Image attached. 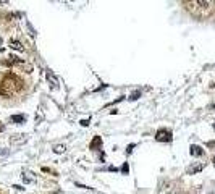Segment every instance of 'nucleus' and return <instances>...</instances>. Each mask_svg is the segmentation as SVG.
<instances>
[{
	"label": "nucleus",
	"mask_w": 215,
	"mask_h": 194,
	"mask_svg": "<svg viewBox=\"0 0 215 194\" xmlns=\"http://www.w3.org/2000/svg\"><path fill=\"white\" fill-rule=\"evenodd\" d=\"M21 89H23V81L13 73H7L3 81L0 83V95L2 97H12Z\"/></svg>",
	"instance_id": "obj_1"
},
{
	"label": "nucleus",
	"mask_w": 215,
	"mask_h": 194,
	"mask_svg": "<svg viewBox=\"0 0 215 194\" xmlns=\"http://www.w3.org/2000/svg\"><path fill=\"white\" fill-rule=\"evenodd\" d=\"M155 141L158 142H170L172 141V131L168 130H158L155 133Z\"/></svg>",
	"instance_id": "obj_2"
},
{
	"label": "nucleus",
	"mask_w": 215,
	"mask_h": 194,
	"mask_svg": "<svg viewBox=\"0 0 215 194\" xmlns=\"http://www.w3.org/2000/svg\"><path fill=\"white\" fill-rule=\"evenodd\" d=\"M28 139H29V136H28L26 133H20V134L12 136V138H10V144H12V146H21V144H24Z\"/></svg>",
	"instance_id": "obj_3"
},
{
	"label": "nucleus",
	"mask_w": 215,
	"mask_h": 194,
	"mask_svg": "<svg viewBox=\"0 0 215 194\" xmlns=\"http://www.w3.org/2000/svg\"><path fill=\"white\" fill-rule=\"evenodd\" d=\"M8 47H10L12 50H16V52H23V50H24L23 45H21V42L16 41V39H10V41H8Z\"/></svg>",
	"instance_id": "obj_4"
},
{
	"label": "nucleus",
	"mask_w": 215,
	"mask_h": 194,
	"mask_svg": "<svg viewBox=\"0 0 215 194\" xmlns=\"http://www.w3.org/2000/svg\"><path fill=\"white\" fill-rule=\"evenodd\" d=\"M189 154L192 155V157H201V155L204 154V151H202V147H201V146H196V144H192L191 147H189Z\"/></svg>",
	"instance_id": "obj_5"
},
{
	"label": "nucleus",
	"mask_w": 215,
	"mask_h": 194,
	"mask_svg": "<svg viewBox=\"0 0 215 194\" xmlns=\"http://www.w3.org/2000/svg\"><path fill=\"white\" fill-rule=\"evenodd\" d=\"M97 147L102 149V138L100 136H96V138L92 139V142L89 144V149H92V151H97Z\"/></svg>",
	"instance_id": "obj_6"
},
{
	"label": "nucleus",
	"mask_w": 215,
	"mask_h": 194,
	"mask_svg": "<svg viewBox=\"0 0 215 194\" xmlns=\"http://www.w3.org/2000/svg\"><path fill=\"white\" fill-rule=\"evenodd\" d=\"M21 178H23V183H24V184H28V183H32V181L36 180L34 173H31V171H23Z\"/></svg>",
	"instance_id": "obj_7"
},
{
	"label": "nucleus",
	"mask_w": 215,
	"mask_h": 194,
	"mask_svg": "<svg viewBox=\"0 0 215 194\" xmlns=\"http://www.w3.org/2000/svg\"><path fill=\"white\" fill-rule=\"evenodd\" d=\"M10 121L12 123H16V125H23L26 121V116L24 115H12L10 116Z\"/></svg>",
	"instance_id": "obj_8"
},
{
	"label": "nucleus",
	"mask_w": 215,
	"mask_h": 194,
	"mask_svg": "<svg viewBox=\"0 0 215 194\" xmlns=\"http://www.w3.org/2000/svg\"><path fill=\"white\" fill-rule=\"evenodd\" d=\"M201 170H202V165H196V167L188 168V175H194V173H198V171H201Z\"/></svg>",
	"instance_id": "obj_9"
},
{
	"label": "nucleus",
	"mask_w": 215,
	"mask_h": 194,
	"mask_svg": "<svg viewBox=\"0 0 215 194\" xmlns=\"http://www.w3.org/2000/svg\"><path fill=\"white\" fill-rule=\"evenodd\" d=\"M65 149H67V147H65L63 144H58V146H55V147H53V152H55V154H63Z\"/></svg>",
	"instance_id": "obj_10"
},
{
	"label": "nucleus",
	"mask_w": 215,
	"mask_h": 194,
	"mask_svg": "<svg viewBox=\"0 0 215 194\" xmlns=\"http://www.w3.org/2000/svg\"><path fill=\"white\" fill-rule=\"evenodd\" d=\"M139 97H141V91H136V92H133L131 95H129L128 99H129V100H138Z\"/></svg>",
	"instance_id": "obj_11"
},
{
	"label": "nucleus",
	"mask_w": 215,
	"mask_h": 194,
	"mask_svg": "<svg viewBox=\"0 0 215 194\" xmlns=\"http://www.w3.org/2000/svg\"><path fill=\"white\" fill-rule=\"evenodd\" d=\"M128 171H129L128 163H123V167H121V173H123V175H128Z\"/></svg>",
	"instance_id": "obj_12"
},
{
	"label": "nucleus",
	"mask_w": 215,
	"mask_h": 194,
	"mask_svg": "<svg viewBox=\"0 0 215 194\" xmlns=\"http://www.w3.org/2000/svg\"><path fill=\"white\" fill-rule=\"evenodd\" d=\"M134 146H136V144H129L128 147H126V154H131V152H133V149H134Z\"/></svg>",
	"instance_id": "obj_13"
},
{
	"label": "nucleus",
	"mask_w": 215,
	"mask_h": 194,
	"mask_svg": "<svg viewBox=\"0 0 215 194\" xmlns=\"http://www.w3.org/2000/svg\"><path fill=\"white\" fill-rule=\"evenodd\" d=\"M79 123H81V126H89V123H91V120H88V118H84V120H81Z\"/></svg>",
	"instance_id": "obj_14"
},
{
	"label": "nucleus",
	"mask_w": 215,
	"mask_h": 194,
	"mask_svg": "<svg viewBox=\"0 0 215 194\" xmlns=\"http://www.w3.org/2000/svg\"><path fill=\"white\" fill-rule=\"evenodd\" d=\"M3 131H5V125L0 123V133H3Z\"/></svg>",
	"instance_id": "obj_15"
},
{
	"label": "nucleus",
	"mask_w": 215,
	"mask_h": 194,
	"mask_svg": "<svg viewBox=\"0 0 215 194\" xmlns=\"http://www.w3.org/2000/svg\"><path fill=\"white\" fill-rule=\"evenodd\" d=\"M13 188H16V189H20V191H23L24 188H21V186H18V184H13Z\"/></svg>",
	"instance_id": "obj_16"
},
{
	"label": "nucleus",
	"mask_w": 215,
	"mask_h": 194,
	"mask_svg": "<svg viewBox=\"0 0 215 194\" xmlns=\"http://www.w3.org/2000/svg\"><path fill=\"white\" fill-rule=\"evenodd\" d=\"M2 42H3V41H2V37H0V45H2Z\"/></svg>",
	"instance_id": "obj_17"
},
{
	"label": "nucleus",
	"mask_w": 215,
	"mask_h": 194,
	"mask_svg": "<svg viewBox=\"0 0 215 194\" xmlns=\"http://www.w3.org/2000/svg\"><path fill=\"white\" fill-rule=\"evenodd\" d=\"M212 109H215V104H213V105H212Z\"/></svg>",
	"instance_id": "obj_18"
},
{
	"label": "nucleus",
	"mask_w": 215,
	"mask_h": 194,
	"mask_svg": "<svg viewBox=\"0 0 215 194\" xmlns=\"http://www.w3.org/2000/svg\"><path fill=\"white\" fill-rule=\"evenodd\" d=\"M213 130H215V123H213Z\"/></svg>",
	"instance_id": "obj_19"
}]
</instances>
